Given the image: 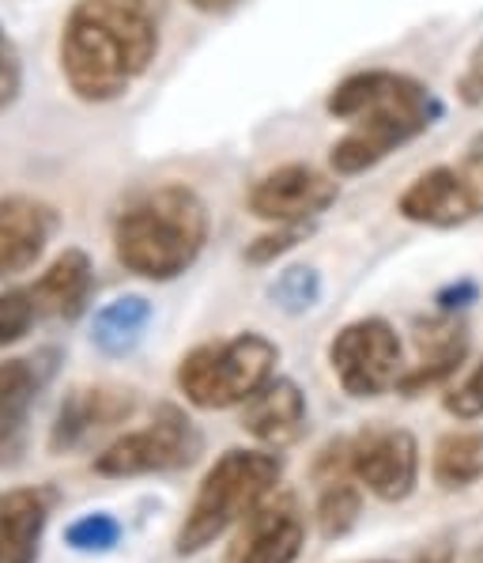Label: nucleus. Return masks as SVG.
Listing matches in <instances>:
<instances>
[{
  "instance_id": "f257e3e1",
  "label": "nucleus",
  "mask_w": 483,
  "mask_h": 563,
  "mask_svg": "<svg viewBox=\"0 0 483 563\" xmlns=\"http://www.w3.org/2000/svg\"><path fill=\"white\" fill-rule=\"evenodd\" d=\"M162 0H76L57 42L60 76L88 107H106L159 57Z\"/></svg>"
},
{
  "instance_id": "f03ea898",
  "label": "nucleus",
  "mask_w": 483,
  "mask_h": 563,
  "mask_svg": "<svg viewBox=\"0 0 483 563\" xmlns=\"http://www.w3.org/2000/svg\"><path fill=\"white\" fill-rule=\"evenodd\" d=\"M325 110L348 125V133L333 144L329 163L336 175H362L385 163L396 148L412 144L442 118V102L416 76L370 68L340 80L329 91Z\"/></svg>"
},
{
  "instance_id": "7ed1b4c3",
  "label": "nucleus",
  "mask_w": 483,
  "mask_h": 563,
  "mask_svg": "<svg viewBox=\"0 0 483 563\" xmlns=\"http://www.w3.org/2000/svg\"><path fill=\"white\" fill-rule=\"evenodd\" d=\"M212 235V216L189 186H155L121 208L114 220V254L125 273L167 284L196 265Z\"/></svg>"
},
{
  "instance_id": "20e7f679",
  "label": "nucleus",
  "mask_w": 483,
  "mask_h": 563,
  "mask_svg": "<svg viewBox=\"0 0 483 563\" xmlns=\"http://www.w3.org/2000/svg\"><path fill=\"white\" fill-rule=\"evenodd\" d=\"M283 476V457L276 450H227L215 457V465L204 473L193 504L186 510V522L178 530V556H196L209 544L220 541L227 530H235L242 518L276 492Z\"/></svg>"
},
{
  "instance_id": "39448f33",
  "label": "nucleus",
  "mask_w": 483,
  "mask_h": 563,
  "mask_svg": "<svg viewBox=\"0 0 483 563\" xmlns=\"http://www.w3.org/2000/svg\"><path fill=\"white\" fill-rule=\"evenodd\" d=\"M276 363H280V349L269 336L238 333L186 352L175 383L193 409L223 412L246 405L269 378H276Z\"/></svg>"
},
{
  "instance_id": "423d86ee",
  "label": "nucleus",
  "mask_w": 483,
  "mask_h": 563,
  "mask_svg": "<svg viewBox=\"0 0 483 563\" xmlns=\"http://www.w3.org/2000/svg\"><path fill=\"white\" fill-rule=\"evenodd\" d=\"M204 435L178 405H159L148 428L128 431L114 439L99 457H94V473L99 476H151V473H178L201 457Z\"/></svg>"
},
{
  "instance_id": "0eeeda50",
  "label": "nucleus",
  "mask_w": 483,
  "mask_h": 563,
  "mask_svg": "<svg viewBox=\"0 0 483 563\" xmlns=\"http://www.w3.org/2000/svg\"><path fill=\"white\" fill-rule=\"evenodd\" d=\"M329 367L348 397L370 401L396 389L404 375V344L385 318H356L329 341Z\"/></svg>"
},
{
  "instance_id": "6e6552de",
  "label": "nucleus",
  "mask_w": 483,
  "mask_h": 563,
  "mask_svg": "<svg viewBox=\"0 0 483 563\" xmlns=\"http://www.w3.org/2000/svg\"><path fill=\"white\" fill-rule=\"evenodd\" d=\"M351 476L382 504H404L419 484V443L412 431L370 423L348 439Z\"/></svg>"
},
{
  "instance_id": "1a4fd4ad",
  "label": "nucleus",
  "mask_w": 483,
  "mask_h": 563,
  "mask_svg": "<svg viewBox=\"0 0 483 563\" xmlns=\"http://www.w3.org/2000/svg\"><path fill=\"white\" fill-rule=\"evenodd\" d=\"M396 212L419 228H464L483 216V163L430 167L396 201Z\"/></svg>"
},
{
  "instance_id": "9d476101",
  "label": "nucleus",
  "mask_w": 483,
  "mask_h": 563,
  "mask_svg": "<svg viewBox=\"0 0 483 563\" xmlns=\"http://www.w3.org/2000/svg\"><path fill=\"white\" fill-rule=\"evenodd\" d=\"M336 197H340L336 178L310 163H288V167H276L265 178H257L246 205L257 220L272 223V228H302V223H314Z\"/></svg>"
},
{
  "instance_id": "9b49d317",
  "label": "nucleus",
  "mask_w": 483,
  "mask_h": 563,
  "mask_svg": "<svg viewBox=\"0 0 483 563\" xmlns=\"http://www.w3.org/2000/svg\"><path fill=\"white\" fill-rule=\"evenodd\" d=\"M302 544H306V518L299 499L288 492L280 496L272 492L235 526L223 563H295Z\"/></svg>"
},
{
  "instance_id": "f8f14e48",
  "label": "nucleus",
  "mask_w": 483,
  "mask_h": 563,
  "mask_svg": "<svg viewBox=\"0 0 483 563\" xmlns=\"http://www.w3.org/2000/svg\"><path fill=\"white\" fill-rule=\"evenodd\" d=\"M54 352L0 363V470H15L31 443V412L54 378Z\"/></svg>"
},
{
  "instance_id": "ddd939ff",
  "label": "nucleus",
  "mask_w": 483,
  "mask_h": 563,
  "mask_svg": "<svg viewBox=\"0 0 483 563\" xmlns=\"http://www.w3.org/2000/svg\"><path fill=\"white\" fill-rule=\"evenodd\" d=\"M472 333L461 314L438 310L427 322H416V363H408L396 383V394L416 397L430 386H442L446 378L457 375V367L469 356Z\"/></svg>"
},
{
  "instance_id": "4468645a",
  "label": "nucleus",
  "mask_w": 483,
  "mask_h": 563,
  "mask_svg": "<svg viewBox=\"0 0 483 563\" xmlns=\"http://www.w3.org/2000/svg\"><path fill=\"white\" fill-rule=\"evenodd\" d=\"M136 412V394L121 386H76L60 401L57 420L49 428V450L68 454V450L83 446L91 435L106 428H117Z\"/></svg>"
},
{
  "instance_id": "2eb2a0df",
  "label": "nucleus",
  "mask_w": 483,
  "mask_h": 563,
  "mask_svg": "<svg viewBox=\"0 0 483 563\" xmlns=\"http://www.w3.org/2000/svg\"><path fill=\"white\" fill-rule=\"evenodd\" d=\"M57 231V208L27 194L0 197V280L42 262Z\"/></svg>"
},
{
  "instance_id": "dca6fc26",
  "label": "nucleus",
  "mask_w": 483,
  "mask_h": 563,
  "mask_svg": "<svg viewBox=\"0 0 483 563\" xmlns=\"http://www.w3.org/2000/svg\"><path fill=\"white\" fill-rule=\"evenodd\" d=\"M310 476H314V488H317L314 518L325 541H336V537L356 530L362 515V484L351 476L348 439H333V443L317 450Z\"/></svg>"
},
{
  "instance_id": "f3484780",
  "label": "nucleus",
  "mask_w": 483,
  "mask_h": 563,
  "mask_svg": "<svg viewBox=\"0 0 483 563\" xmlns=\"http://www.w3.org/2000/svg\"><path fill=\"white\" fill-rule=\"evenodd\" d=\"M306 394L291 378H269L246 405H242V428L265 450H283L306 435Z\"/></svg>"
},
{
  "instance_id": "a211bd4d",
  "label": "nucleus",
  "mask_w": 483,
  "mask_h": 563,
  "mask_svg": "<svg viewBox=\"0 0 483 563\" xmlns=\"http://www.w3.org/2000/svg\"><path fill=\"white\" fill-rule=\"evenodd\" d=\"M49 507L54 496L46 488H15L0 496V563H38Z\"/></svg>"
},
{
  "instance_id": "6ab92c4d",
  "label": "nucleus",
  "mask_w": 483,
  "mask_h": 563,
  "mask_svg": "<svg viewBox=\"0 0 483 563\" xmlns=\"http://www.w3.org/2000/svg\"><path fill=\"white\" fill-rule=\"evenodd\" d=\"M34 299H38L42 314L60 318V322H76L88 310L91 291H94V265L83 250L68 246L65 254H57L49 262L46 273L31 284Z\"/></svg>"
},
{
  "instance_id": "aec40b11",
  "label": "nucleus",
  "mask_w": 483,
  "mask_h": 563,
  "mask_svg": "<svg viewBox=\"0 0 483 563\" xmlns=\"http://www.w3.org/2000/svg\"><path fill=\"white\" fill-rule=\"evenodd\" d=\"M151 318H155V310H151V302L144 296H121L114 302H106V307L94 314L91 344L110 360L128 356V352L144 341Z\"/></svg>"
},
{
  "instance_id": "412c9836",
  "label": "nucleus",
  "mask_w": 483,
  "mask_h": 563,
  "mask_svg": "<svg viewBox=\"0 0 483 563\" xmlns=\"http://www.w3.org/2000/svg\"><path fill=\"white\" fill-rule=\"evenodd\" d=\"M430 476L442 492H464L483 481V431L464 428L442 435L430 450Z\"/></svg>"
},
{
  "instance_id": "4be33fe9",
  "label": "nucleus",
  "mask_w": 483,
  "mask_h": 563,
  "mask_svg": "<svg viewBox=\"0 0 483 563\" xmlns=\"http://www.w3.org/2000/svg\"><path fill=\"white\" fill-rule=\"evenodd\" d=\"M269 296L283 314H306V310H314L322 302V276L310 265H295L276 276Z\"/></svg>"
},
{
  "instance_id": "5701e85b",
  "label": "nucleus",
  "mask_w": 483,
  "mask_h": 563,
  "mask_svg": "<svg viewBox=\"0 0 483 563\" xmlns=\"http://www.w3.org/2000/svg\"><path fill=\"white\" fill-rule=\"evenodd\" d=\"M121 522L106 510H91V515H80L72 526L65 530V544L83 556H102V552H114L121 541Z\"/></svg>"
},
{
  "instance_id": "b1692460",
  "label": "nucleus",
  "mask_w": 483,
  "mask_h": 563,
  "mask_svg": "<svg viewBox=\"0 0 483 563\" xmlns=\"http://www.w3.org/2000/svg\"><path fill=\"white\" fill-rule=\"evenodd\" d=\"M42 307L34 299V288H8L0 291V349L23 341L42 322Z\"/></svg>"
},
{
  "instance_id": "393cba45",
  "label": "nucleus",
  "mask_w": 483,
  "mask_h": 563,
  "mask_svg": "<svg viewBox=\"0 0 483 563\" xmlns=\"http://www.w3.org/2000/svg\"><path fill=\"white\" fill-rule=\"evenodd\" d=\"M442 405H446V412L457 416V420H464V423L483 420V360L450 389V394H446Z\"/></svg>"
},
{
  "instance_id": "a878e982",
  "label": "nucleus",
  "mask_w": 483,
  "mask_h": 563,
  "mask_svg": "<svg viewBox=\"0 0 483 563\" xmlns=\"http://www.w3.org/2000/svg\"><path fill=\"white\" fill-rule=\"evenodd\" d=\"M20 91H23V60H20L15 42L8 38L4 23H0V114L15 107Z\"/></svg>"
},
{
  "instance_id": "bb28decb",
  "label": "nucleus",
  "mask_w": 483,
  "mask_h": 563,
  "mask_svg": "<svg viewBox=\"0 0 483 563\" xmlns=\"http://www.w3.org/2000/svg\"><path fill=\"white\" fill-rule=\"evenodd\" d=\"M306 235H310V223H302V228H272L269 235L254 239V246L246 250V262L269 265V262H276V257L288 254V250H295Z\"/></svg>"
},
{
  "instance_id": "cd10ccee",
  "label": "nucleus",
  "mask_w": 483,
  "mask_h": 563,
  "mask_svg": "<svg viewBox=\"0 0 483 563\" xmlns=\"http://www.w3.org/2000/svg\"><path fill=\"white\" fill-rule=\"evenodd\" d=\"M457 99L464 107H483V42L469 54V65L457 76Z\"/></svg>"
},
{
  "instance_id": "c85d7f7f",
  "label": "nucleus",
  "mask_w": 483,
  "mask_h": 563,
  "mask_svg": "<svg viewBox=\"0 0 483 563\" xmlns=\"http://www.w3.org/2000/svg\"><path fill=\"white\" fill-rule=\"evenodd\" d=\"M412 563H453V544L446 541H435L430 549H423Z\"/></svg>"
},
{
  "instance_id": "c756f323",
  "label": "nucleus",
  "mask_w": 483,
  "mask_h": 563,
  "mask_svg": "<svg viewBox=\"0 0 483 563\" xmlns=\"http://www.w3.org/2000/svg\"><path fill=\"white\" fill-rule=\"evenodd\" d=\"M235 4L238 0H189V8H196V12H204V15H223Z\"/></svg>"
},
{
  "instance_id": "7c9ffc66",
  "label": "nucleus",
  "mask_w": 483,
  "mask_h": 563,
  "mask_svg": "<svg viewBox=\"0 0 483 563\" xmlns=\"http://www.w3.org/2000/svg\"><path fill=\"white\" fill-rule=\"evenodd\" d=\"M464 159H469V163H483V133L472 136V144H469V152H464Z\"/></svg>"
},
{
  "instance_id": "2f4dec72",
  "label": "nucleus",
  "mask_w": 483,
  "mask_h": 563,
  "mask_svg": "<svg viewBox=\"0 0 483 563\" xmlns=\"http://www.w3.org/2000/svg\"><path fill=\"white\" fill-rule=\"evenodd\" d=\"M464 563H483V544H480V549H476V552H472V556H469V560H464Z\"/></svg>"
},
{
  "instance_id": "473e14b6",
  "label": "nucleus",
  "mask_w": 483,
  "mask_h": 563,
  "mask_svg": "<svg viewBox=\"0 0 483 563\" xmlns=\"http://www.w3.org/2000/svg\"><path fill=\"white\" fill-rule=\"evenodd\" d=\"M378 563H382V560H378Z\"/></svg>"
}]
</instances>
